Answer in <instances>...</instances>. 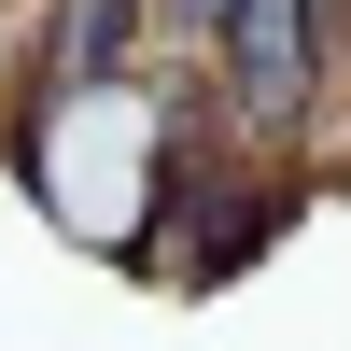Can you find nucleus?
Returning a JSON list of instances; mask_svg holds the SVG:
<instances>
[{
  "label": "nucleus",
  "mask_w": 351,
  "mask_h": 351,
  "mask_svg": "<svg viewBox=\"0 0 351 351\" xmlns=\"http://www.w3.org/2000/svg\"><path fill=\"white\" fill-rule=\"evenodd\" d=\"M211 56H225L239 127H253V141H295L309 99H324V0H239Z\"/></svg>",
  "instance_id": "1"
},
{
  "label": "nucleus",
  "mask_w": 351,
  "mask_h": 351,
  "mask_svg": "<svg viewBox=\"0 0 351 351\" xmlns=\"http://www.w3.org/2000/svg\"><path fill=\"white\" fill-rule=\"evenodd\" d=\"M141 28H155V0H56V56H43V84H56V99H99V84L141 56Z\"/></svg>",
  "instance_id": "2"
},
{
  "label": "nucleus",
  "mask_w": 351,
  "mask_h": 351,
  "mask_svg": "<svg viewBox=\"0 0 351 351\" xmlns=\"http://www.w3.org/2000/svg\"><path fill=\"white\" fill-rule=\"evenodd\" d=\"M169 28H197V43H225V14H239V0H155Z\"/></svg>",
  "instance_id": "3"
}]
</instances>
